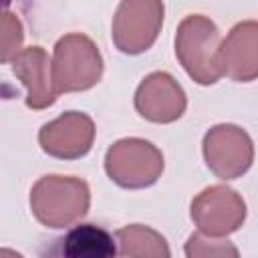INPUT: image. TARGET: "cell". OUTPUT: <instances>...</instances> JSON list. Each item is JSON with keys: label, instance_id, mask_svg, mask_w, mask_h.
<instances>
[{"label": "cell", "instance_id": "obj_8", "mask_svg": "<svg viewBox=\"0 0 258 258\" xmlns=\"http://www.w3.org/2000/svg\"><path fill=\"white\" fill-rule=\"evenodd\" d=\"M38 258H117V242L99 224H77L64 234L44 240Z\"/></svg>", "mask_w": 258, "mask_h": 258}, {"label": "cell", "instance_id": "obj_9", "mask_svg": "<svg viewBox=\"0 0 258 258\" xmlns=\"http://www.w3.org/2000/svg\"><path fill=\"white\" fill-rule=\"evenodd\" d=\"M185 93L167 73H151L135 91L137 113L153 123H171L185 111Z\"/></svg>", "mask_w": 258, "mask_h": 258}, {"label": "cell", "instance_id": "obj_15", "mask_svg": "<svg viewBox=\"0 0 258 258\" xmlns=\"http://www.w3.org/2000/svg\"><path fill=\"white\" fill-rule=\"evenodd\" d=\"M0 258H24L20 252H14L10 248H0Z\"/></svg>", "mask_w": 258, "mask_h": 258}, {"label": "cell", "instance_id": "obj_3", "mask_svg": "<svg viewBox=\"0 0 258 258\" xmlns=\"http://www.w3.org/2000/svg\"><path fill=\"white\" fill-rule=\"evenodd\" d=\"M50 73L56 97L60 93L87 91L101 81L103 58L97 44L89 36L67 34L54 44Z\"/></svg>", "mask_w": 258, "mask_h": 258}, {"label": "cell", "instance_id": "obj_1", "mask_svg": "<svg viewBox=\"0 0 258 258\" xmlns=\"http://www.w3.org/2000/svg\"><path fill=\"white\" fill-rule=\"evenodd\" d=\"M220 30L200 14L181 20L175 36V54L187 75L200 85H214L222 75Z\"/></svg>", "mask_w": 258, "mask_h": 258}, {"label": "cell", "instance_id": "obj_11", "mask_svg": "<svg viewBox=\"0 0 258 258\" xmlns=\"http://www.w3.org/2000/svg\"><path fill=\"white\" fill-rule=\"evenodd\" d=\"M12 73L26 87V107L42 111L56 101L52 81L48 79L50 62L42 46H28L12 58Z\"/></svg>", "mask_w": 258, "mask_h": 258}, {"label": "cell", "instance_id": "obj_13", "mask_svg": "<svg viewBox=\"0 0 258 258\" xmlns=\"http://www.w3.org/2000/svg\"><path fill=\"white\" fill-rule=\"evenodd\" d=\"M185 258H240L238 248L230 240H212L191 234L185 242Z\"/></svg>", "mask_w": 258, "mask_h": 258}, {"label": "cell", "instance_id": "obj_6", "mask_svg": "<svg viewBox=\"0 0 258 258\" xmlns=\"http://www.w3.org/2000/svg\"><path fill=\"white\" fill-rule=\"evenodd\" d=\"M246 218L244 200L226 185L206 187L191 202V220L210 236H226L236 232Z\"/></svg>", "mask_w": 258, "mask_h": 258}, {"label": "cell", "instance_id": "obj_10", "mask_svg": "<svg viewBox=\"0 0 258 258\" xmlns=\"http://www.w3.org/2000/svg\"><path fill=\"white\" fill-rule=\"evenodd\" d=\"M147 4L121 2L117 16L113 20V42L125 54H139L147 50L159 32L163 22V8L155 10L151 16H143Z\"/></svg>", "mask_w": 258, "mask_h": 258}, {"label": "cell", "instance_id": "obj_4", "mask_svg": "<svg viewBox=\"0 0 258 258\" xmlns=\"http://www.w3.org/2000/svg\"><path fill=\"white\" fill-rule=\"evenodd\" d=\"M105 171L111 181L125 189L149 187L163 171V155L145 139H121L107 149Z\"/></svg>", "mask_w": 258, "mask_h": 258}, {"label": "cell", "instance_id": "obj_12", "mask_svg": "<svg viewBox=\"0 0 258 258\" xmlns=\"http://www.w3.org/2000/svg\"><path fill=\"white\" fill-rule=\"evenodd\" d=\"M115 240L119 242L121 254L125 258H171L165 238L141 224L117 230Z\"/></svg>", "mask_w": 258, "mask_h": 258}, {"label": "cell", "instance_id": "obj_5", "mask_svg": "<svg viewBox=\"0 0 258 258\" xmlns=\"http://www.w3.org/2000/svg\"><path fill=\"white\" fill-rule=\"evenodd\" d=\"M204 157L218 177L236 179L252 165V139L236 125H216L204 137Z\"/></svg>", "mask_w": 258, "mask_h": 258}, {"label": "cell", "instance_id": "obj_14", "mask_svg": "<svg viewBox=\"0 0 258 258\" xmlns=\"http://www.w3.org/2000/svg\"><path fill=\"white\" fill-rule=\"evenodd\" d=\"M22 24L14 14L0 12V64L14 58L22 46Z\"/></svg>", "mask_w": 258, "mask_h": 258}, {"label": "cell", "instance_id": "obj_2", "mask_svg": "<svg viewBox=\"0 0 258 258\" xmlns=\"http://www.w3.org/2000/svg\"><path fill=\"white\" fill-rule=\"evenodd\" d=\"M91 191L79 177L44 175L30 191V208L46 228H64L89 212Z\"/></svg>", "mask_w": 258, "mask_h": 258}, {"label": "cell", "instance_id": "obj_7", "mask_svg": "<svg viewBox=\"0 0 258 258\" xmlns=\"http://www.w3.org/2000/svg\"><path fill=\"white\" fill-rule=\"evenodd\" d=\"M95 139V123L87 113L69 111L58 119L44 123L38 143L44 153L58 159H79L89 153Z\"/></svg>", "mask_w": 258, "mask_h": 258}]
</instances>
